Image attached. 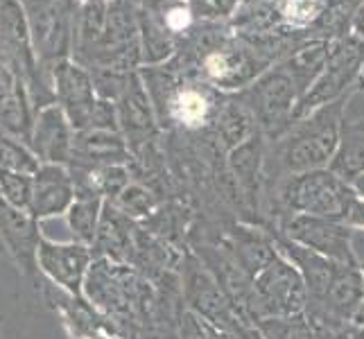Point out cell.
Returning a JSON list of instances; mask_svg holds the SVG:
<instances>
[{"instance_id":"1f68e13d","label":"cell","mask_w":364,"mask_h":339,"mask_svg":"<svg viewBox=\"0 0 364 339\" xmlns=\"http://www.w3.org/2000/svg\"><path fill=\"white\" fill-rule=\"evenodd\" d=\"M77 5H100V3H111V0H75Z\"/></svg>"},{"instance_id":"484cf974","label":"cell","mask_w":364,"mask_h":339,"mask_svg":"<svg viewBox=\"0 0 364 339\" xmlns=\"http://www.w3.org/2000/svg\"><path fill=\"white\" fill-rule=\"evenodd\" d=\"M179 339H233V337L227 330H222L220 325L199 317L197 312L183 306L179 315Z\"/></svg>"},{"instance_id":"603a6c76","label":"cell","mask_w":364,"mask_h":339,"mask_svg":"<svg viewBox=\"0 0 364 339\" xmlns=\"http://www.w3.org/2000/svg\"><path fill=\"white\" fill-rule=\"evenodd\" d=\"M39 166H41V161L36 158V154L32 152L28 143L0 127V170L34 174L39 170Z\"/></svg>"},{"instance_id":"30bf717a","label":"cell","mask_w":364,"mask_h":339,"mask_svg":"<svg viewBox=\"0 0 364 339\" xmlns=\"http://www.w3.org/2000/svg\"><path fill=\"white\" fill-rule=\"evenodd\" d=\"M272 231L335 262L344 265L362 262L353 249V229H348L346 224L317 215H287L276 222Z\"/></svg>"},{"instance_id":"ffe728a7","label":"cell","mask_w":364,"mask_h":339,"mask_svg":"<svg viewBox=\"0 0 364 339\" xmlns=\"http://www.w3.org/2000/svg\"><path fill=\"white\" fill-rule=\"evenodd\" d=\"M331 170L348 183L364 174V116H344L340 147H337V154L331 163Z\"/></svg>"},{"instance_id":"3957f363","label":"cell","mask_w":364,"mask_h":339,"mask_svg":"<svg viewBox=\"0 0 364 339\" xmlns=\"http://www.w3.org/2000/svg\"><path fill=\"white\" fill-rule=\"evenodd\" d=\"M355 89L342 95L340 99H335V102L310 111L308 116L294 120L281 136L267 141L262 193L276 181L287 177V174L331 168L337 147H340L342 122Z\"/></svg>"},{"instance_id":"d6986e66","label":"cell","mask_w":364,"mask_h":339,"mask_svg":"<svg viewBox=\"0 0 364 339\" xmlns=\"http://www.w3.org/2000/svg\"><path fill=\"white\" fill-rule=\"evenodd\" d=\"M136 229H138V222L129 220L114 202H107L102 210V220H100L97 237L91 247L93 256L132 267L134 247H136Z\"/></svg>"},{"instance_id":"4fadbf2b","label":"cell","mask_w":364,"mask_h":339,"mask_svg":"<svg viewBox=\"0 0 364 339\" xmlns=\"http://www.w3.org/2000/svg\"><path fill=\"white\" fill-rule=\"evenodd\" d=\"M93 249L77 240L57 242L43 235L36 254L41 279L70 296H84V285L93 265Z\"/></svg>"},{"instance_id":"52a82bcc","label":"cell","mask_w":364,"mask_h":339,"mask_svg":"<svg viewBox=\"0 0 364 339\" xmlns=\"http://www.w3.org/2000/svg\"><path fill=\"white\" fill-rule=\"evenodd\" d=\"M21 5L28 16L39 64L53 72L57 64L73 57L75 21L80 5L75 0H21Z\"/></svg>"},{"instance_id":"4316f807","label":"cell","mask_w":364,"mask_h":339,"mask_svg":"<svg viewBox=\"0 0 364 339\" xmlns=\"http://www.w3.org/2000/svg\"><path fill=\"white\" fill-rule=\"evenodd\" d=\"M197 23H222L235 14L240 0H188Z\"/></svg>"},{"instance_id":"8992f818","label":"cell","mask_w":364,"mask_h":339,"mask_svg":"<svg viewBox=\"0 0 364 339\" xmlns=\"http://www.w3.org/2000/svg\"><path fill=\"white\" fill-rule=\"evenodd\" d=\"M306 303H308L306 283L301 279L299 269L281 251L251 281L249 319L254 323L269 317L304 315Z\"/></svg>"},{"instance_id":"ba28073f","label":"cell","mask_w":364,"mask_h":339,"mask_svg":"<svg viewBox=\"0 0 364 339\" xmlns=\"http://www.w3.org/2000/svg\"><path fill=\"white\" fill-rule=\"evenodd\" d=\"M181 292L186 308H191L199 317L220 325L231 337L240 335L249 325H256L233 306V301L220 287L215 276L197 260L191 249L186 251L181 262Z\"/></svg>"},{"instance_id":"9a60e30c","label":"cell","mask_w":364,"mask_h":339,"mask_svg":"<svg viewBox=\"0 0 364 339\" xmlns=\"http://www.w3.org/2000/svg\"><path fill=\"white\" fill-rule=\"evenodd\" d=\"M75 202V181L68 166L41 163L32 174V199L28 212L36 222L53 217H66L70 204Z\"/></svg>"},{"instance_id":"e0dca14e","label":"cell","mask_w":364,"mask_h":339,"mask_svg":"<svg viewBox=\"0 0 364 339\" xmlns=\"http://www.w3.org/2000/svg\"><path fill=\"white\" fill-rule=\"evenodd\" d=\"M136 18L141 32L143 66H161L177 55L179 39L172 34L163 14V0H136Z\"/></svg>"},{"instance_id":"277c9868","label":"cell","mask_w":364,"mask_h":339,"mask_svg":"<svg viewBox=\"0 0 364 339\" xmlns=\"http://www.w3.org/2000/svg\"><path fill=\"white\" fill-rule=\"evenodd\" d=\"M0 61L16 70L28 84L36 111L55 104L53 75L39 64V57L34 53L28 16L21 0H0Z\"/></svg>"},{"instance_id":"8fae6325","label":"cell","mask_w":364,"mask_h":339,"mask_svg":"<svg viewBox=\"0 0 364 339\" xmlns=\"http://www.w3.org/2000/svg\"><path fill=\"white\" fill-rule=\"evenodd\" d=\"M118 127L129 147V154L136 156L163 143V131L156 118V111L149 97L141 72H132L122 93L116 99Z\"/></svg>"},{"instance_id":"ac0fdd59","label":"cell","mask_w":364,"mask_h":339,"mask_svg":"<svg viewBox=\"0 0 364 339\" xmlns=\"http://www.w3.org/2000/svg\"><path fill=\"white\" fill-rule=\"evenodd\" d=\"M34 102L23 77L0 61V127L28 143L34 124Z\"/></svg>"},{"instance_id":"f546056e","label":"cell","mask_w":364,"mask_h":339,"mask_svg":"<svg viewBox=\"0 0 364 339\" xmlns=\"http://www.w3.org/2000/svg\"><path fill=\"white\" fill-rule=\"evenodd\" d=\"M233 339H262V335L258 333L256 325H249V328H245L240 335H235Z\"/></svg>"},{"instance_id":"836d02e7","label":"cell","mask_w":364,"mask_h":339,"mask_svg":"<svg viewBox=\"0 0 364 339\" xmlns=\"http://www.w3.org/2000/svg\"><path fill=\"white\" fill-rule=\"evenodd\" d=\"M3 321H5V317L0 315V339H3Z\"/></svg>"},{"instance_id":"5b68a950","label":"cell","mask_w":364,"mask_h":339,"mask_svg":"<svg viewBox=\"0 0 364 339\" xmlns=\"http://www.w3.org/2000/svg\"><path fill=\"white\" fill-rule=\"evenodd\" d=\"M235 95L247 107L267 141L281 136L294 122L299 102L304 97L283 61L274 64Z\"/></svg>"},{"instance_id":"f1b7e54d","label":"cell","mask_w":364,"mask_h":339,"mask_svg":"<svg viewBox=\"0 0 364 339\" xmlns=\"http://www.w3.org/2000/svg\"><path fill=\"white\" fill-rule=\"evenodd\" d=\"M348 36H353L360 43H364V0L355 7L348 21Z\"/></svg>"},{"instance_id":"5bb4252c","label":"cell","mask_w":364,"mask_h":339,"mask_svg":"<svg viewBox=\"0 0 364 339\" xmlns=\"http://www.w3.org/2000/svg\"><path fill=\"white\" fill-rule=\"evenodd\" d=\"M53 91L55 102L66 113L75 131L89 129L93 111L97 107V93L91 72L77 61L66 59L53 68Z\"/></svg>"},{"instance_id":"d6a6232c","label":"cell","mask_w":364,"mask_h":339,"mask_svg":"<svg viewBox=\"0 0 364 339\" xmlns=\"http://www.w3.org/2000/svg\"><path fill=\"white\" fill-rule=\"evenodd\" d=\"M362 271H364V262H362ZM355 323L364 325V301H362V308H360V312H358V317H355Z\"/></svg>"},{"instance_id":"6da1fadb","label":"cell","mask_w":364,"mask_h":339,"mask_svg":"<svg viewBox=\"0 0 364 339\" xmlns=\"http://www.w3.org/2000/svg\"><path fill=\"white\" fill-rule=\"evenodd\" d=\"M287 215H317L364 231V199L331 168L287 174L262 193V220L272 231Z\"/></svg>"},{"instance_id":"2e32d148","label":"cell","mask_w":364,"mask_h":339,"mask_svg":"<svg viewBox=\"0 0 364 339\" xmlns=\"http://www.w3.org/2000/svg\"><path fill=\"white\" fill-rule=\"evenodd\" d=\"M28 145L41 163H57V166L70 163L75 149V129L57 102L34 113Z\"/></svg>"},{"instance_id":"cb8c5ba5","label":"cell","mask_w":364,"mask_h":339,"mask_svg":"<svg viewBox=\"0 0 364 339\" xmlns=\"http://www.w3.org/2000/svg\"><path fill=\"white\" fill-rule=\"evenodd\" d=\"M262 339H317L315 325L304 315L292 317H269L256 323Z\"/></svg>"},{"instance_id":"7a4b0ae2","label":"cell","mask_w":364,"mask_h":339,"mask_svg":"<svg viewBox=\"0 0 364 339\" xmlns=\"http://www.w3.org/2000/svg\"><path fill=\"white\" fill-rule=\"evenodd\" d=\"M70 59L86 70H141L136 0L80 5Z\"/></svg>"},{"instance_id":"7402d4cb","label":"cell","mask_w":364,"mask_h":339,"mask_svg":"<svg viewBox=\"0 0 364 339\" xmlns=\"http://www.w3.org/2000/svg\"><path fill=\"white\" fill-rule=\"evenodd\" d=\"M111 202H114L129 220L143 224L145 220H149L154 215L156 208L163 204V199L152 190V188H147L145 183L132 181L116 199H111Z\"/></svg>"},{"instance_id":"44dd1931","label":"cell","mask_w":364,"mask_h":339,"mask_svg":"<svg viewBox=\"0 0 364 339\" xmlns=\"http://www.w3.org/2000/svg\"><path fill=\"white\" fill-rule=\"evenodd\" d=\"M105 204H107V199L95 193L75 190V202L70 204L66 212V224H68L73 240L93 247L97 237V229H100V220H102Z\"/></svg>"},{"instance_id":"d4e9b609","label":"cell","mask_w":364,"mask_h":339,"mask_svg":"<svg viewBox=\"0 0 364 339\" xmlns=\"http://www.w3.org/2000/svg\"><path fill=\"white\" fill-rule=\"evenodd\" d=\"M0 195H3L11 206L28 210L32 199V174L0 170Z\"/></svg>"},{"instance_id":"9c48e42d","label":"cell","mask_w":364,"mask_h":339,"mask_svg":"<svg viewBox=\"0 0 364 339\" xmlns=\"http://www.w3.org/2000/svg\"><path fill=\"white\" fill-rule=\"evenodd\" d=\"M364 72V43H360L353 36H340L333 39L331 57L326 61V68L312 84V89L304 95L296 109V118L308 116L328 102H335L342 95L350 93L358 86Z\"/></svg>"},{"instance_id":"4dcf8cb0","label":"cell","mask_w":364,"mask_h":339,"mask_svg":"<svg viewBox=\"0 0 364 339\" xmlns=\"http://www.w3.org/2000/svg\"><path fill=\"white\" fill-rule=\"evenodd\" d=\"M350 185L355 188V193L364 199V174H360V177L355 179V181H350Z\"/></svg>"},{"instance_id":"7c38bea8","label":"cell","mask_w":364,"mask_h":339,"mask_svg":"<svg viewBox=\"0 0 364 339\" xmlns=\"http://www.w3.org/2000/svg\"><path fill=\"white\" fill-rule=\"evenodd\" d=\"M41 240V222H36L28 210L11 206L0 195V242H3L7 256L14 262L18 274L36 292H41L46 283L41 279L39 265H36V254H39Z\"/></svg>"},{"instance_id":"83f0119b","label":"cell","mask_w":364,"mask_h":339,"mask_svg":"<svg viewBox=\"0 0 364 339\" xmlns=\"http://www.w3.org/2000/svg\"><path fill=\"white\" fill-rule=\"evenodd\" d=\"M317 339H364L362 330L355 321L342 323V325H323V328H315Z\"/></svg>"}]
</instances>
